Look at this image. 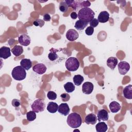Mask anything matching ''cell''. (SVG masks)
I'll return each instance as SVG.
<instances>
[{
    "instance_id": "6da1fadb",
    "label": "cell",
    "mask_w": 132,
    "mask_h": 132,
    "mask_svg": "<svg viewBox=\"0 0 132 132\" xmlns=\"http://www.w3.org/2000/svg\"><path fill=\"white\" fill-rule=\"evenodd\" d=\"M95 13L89 7L81 8L78 12L77 18L79 20L89 23L94 17Z\"/></svg>"
},
{
    "instance_id": "7a4b0ae2",
    "label": "cell",
    "mask_w": 132,
    "mask_h": 132,
    "mask_svg": "<svg viewBox=\"0 0 132 132\" xmlns=\"http://www.w3.org/2000/svg\"><path fill=\"white\" fill-rule=\"evenodd\" d=\"M67 124L69 126L73 128L79 127L82 123V119L80 115L77 112L70 113L67 120Z\"/></svg>"
},
{
    "instance_id": "3957f363",
    "label": "cell",
    "mask_w": 132,
    "mask_h": 132,
    "mask_svg": "<svg viewBox=\"0 0 132 132\" xmlns=\"http://www.w3.org/2000/svg\"><path fill=\"white\" fill-rule=\"evenodd\" d=\"M65 2L68 7H72L75 10H77L79 8L88 7L91 5V3L88 1L65 0Z\"/></svg>"
},
{
    "instance_id": "277c9868",
    "label": "cell",
    "mask_w": 132,
    "mask_h": 132,
    "mask_svg": "<svg viewBox=\"0 0 132 132\" xmlns=\"http://www.w3.org/2000/svg\"><path fill=\"white\" fill-rule=\"evenodd\" d=\"M11 75L15 80L20 81L24 80L26 78V72L25 69L22 66L18 65L13 69L11 72Z\"/></svg>"
},
{
    "instance_id": "5b68a950",
    "label": "cell",
    "mask_w": 132,
    "mask_h": 132,
    "mask_svg": "<svg viewBox=\"0 0 132 132\" xmlns=\"http://www.w3.org/2000/svg\"><path fill=\"white\" fill-rule=\"evenodd\" d=\"M79 65L78 60L74 57L68 58L65 62V68L71 72L76 71L79 68Z\"/></svg>"
},
{
    "instance_id": "8992f818",
    "label": "cell",
    "mask_w": 132,
    "mask_h": 132,
    "mask_svg": "<svg viewBox=\"0 0 132 132\" xmlns=\"http://www.w3.org/2000/svg\"><path fill=\"white\" fill-rule=\"evenodd\" d=\"M32 110L35 112L38 113L44 111L45 108V104L43 100L37 99L35 100L31 105Z\"/></svg>"
},
{
    "instance_id": "52a82bcc",
    "label": "cell",
    "mask_w": 132,
    "mask_h": 132,
    "mask_svg": "<svg viewBox=\"0 0 132 132\" xmlns=\"http://www.w3.org/2000/svg\"><path fill=\"white\" fill-rule=\"evenodd\" d=\"M119 72L121 75L126 74L130 69L129 64L125 61L120 62L118 64Z\"/></svg>"
},
{
    "instance_id": "ba28073f",
    "label": "cell",
    "mask_w": 132,
    "mask_h": 132,
    "mask_svg": "<svg viewBox=\"0 0 132 132\" xmlns=\"http://www.w3.org/2000/svg\"><path fill=\"white\" fill-rule=\"evenodd\" d=\"M65 37L69 41H74L78 38L79 35L76 30L74 29H70L67 31Z\"/></svg>"
},
{
    "instance_id": "9c48e42d",
    "label": "cell",
    "mask_w": 132,
    "mask_h": 132,
    "mask_svg": "<svg viewBox=\"0 0 132 132\" xmlns=\"http://www.w3.org/2000/svg\"><path fill=\"white\" fill-rule=\"evenodd\" d=\"M93 88L94 86L92 82L86 81L82 84V91L86 94H90L92 92Z\"/></svg>"
},
{
    "instance_id": "30bf717a",
    "label": "cell",
    "mask_w": 132,
    "mask_h": 132,
    "mask_svg": "<svg viewBox=\"0 0 132 132\" xmlns=\"http://www.w3.org/2000/svg\"><path fill=\"white\" fill-rule=\"evenodd\" d=\"M18 41L21 45L27 46L30 44L31 40L29 36L26 34H23L19 37Z\"/></svg>"
},
{
    "instance_id": "8fae6325",
    "label": "cell",
    "mask_w": 132,
    "mask_h": 132,
    "mask_svg": "<svg viewBox=\"0 0 132 132\" xmlns=\"http://www.w3.org/2000/svg\"><path fill=\"white\" fill-rule=\"evenodd\" d=\"M46 67L43 63H37L32 67V70L36 73L41 75L46 71Z\"/></svg>"
},
{
    "instance_id": "7c38bea8",
    "label": "cell",
    "mask_w": 132,
    "mask_h": 132,
    "mask_svg": "<svg viewBox=\"0 0 132 132\" xmlns=\"http://www.w3.org/2000/svg\"><path fill=\"white\" fill-rule=\"evenodd\" d=\"M11 55L10 48L8 47L3 46L0 48V57L4 59H6Z\"/></svg>"
},
{
    "instance_id": "4fadbf2b",
    "label": "cell",
    "mask_w": 132,
    "mask_h": 132,
    "mask_svg": "<svg viewBox=\"0 0 132 132\" xmlns=\"http://www.w3.org/2000/svg\"><path fill=\"white\" fill-rule=\"evenodd\" d=\"M70 111V109L68 104L67 103H62L58 106V112L64 116H67Z\"/></svg>"
},
{
    "instance_id": "5bb4252c",
    "label": "cell",
    "mask_w": 132,
    "mask_h": 132,
    "mask_svg": "<svg viewBox=\"0 0 132 132\" xmlns=\"http://www.w3.org/2000/svg\"><path fill=\"white\" fill-rule=\"evenodd\" d=\"M97 120V117L93 113L87 114L85 118V122L87 124L94 125Z\"/></svg>"
},
{
    "instance_id": "9a60e30c",
    "label": "cell",
    "mask_w": 132,
    "mask_h": 132,
    "mask_svg": "<svg viewBox=\"0 0 132 132\" xmlns=\"http://www.w3.org/2000/svg\"><path fill=\"white\" fill-rule=\"evenodd\" d=\"M109 19V14L106 11H103L100 13L97 16L98 22L104 23L108 21Z\"/></svg>"
},
{
    "instance_id": "2e32d148",
    "label": "cell",
    "mask_w": 132,
    "mask_h": 132,
    "mask_svg": "<svg viewBox=\"0 0 132 132\" xmlns=\"http://www.w3.org/2000/svg\"><path fill=\"white\" fill-rule=\"evenodd\" d=\"M108 113L104 109L100 110L97 113V120L100 121H107L108 120Z\"/></svg>"
},
{
    "instance_id": "e0dca14e",
    "label": "cell",
    "mask_w": 132,
    "mask_h": 132,
    "mask_svg": "<svg viewBox=\"0 0 132 132\" xmlns=\"http://www.w3.org/2000/svg\"><path fill=\"white\" fill-rule=\"evenodd\" d=\"M125 98L129 100L132 99V85H129L126 86L123 91Z\"/></svg>"
},
{
    "instance_id": "ac0fdd59",
    "label": "cell",
    "mask_w": 132,
    "mask_h": 132,
    "mask_svg": "<svg viewBox=\"0 0 132 132\" xmlns=\"http://www.w3.org/2000/svg\"><path fill=\"white\" fill-rule=\"evenodd\" d=\"M118 61L117 58L114 57H110L108 58L107 60V65L110 69L113 70L118 64Z\"/></svg>"
},
{
    "instance_id": "d6986e66",
    "label": "cell",
    "mask_w": 132,
    "mask_h": 132,
    "mask_svg": "<svg viewBox=\"0 0 132 132\" xmlns=\"http://www.w3.org/2000/svg\"><path fill=\"white\" fill-rule=\"evenodd\" d=\"M58 106L56 103L51 102H49L47 105V110L49 112L54 113L58 111Z\"/></svg>"
},
{
    "instance_id": "ffe728a7",
    "label": "cell",
    "mask_w": 132,
    "mask_h": 132,
    "mask_svg": "<svg viewBox=\"0 0 132 132\" xmlns=\"http://www.w3.org/2000/svg\"><path fill=\"white\" fill-rule=\"evenodd\" d=\"M20 65L26 70H29L32 67V62L29 59H22L20 62Z\"/></svg>"
},
{
    "instance_id": "44dd1931",
    "label": "cell",
    "mask_w": 132,
    "mask_h": 132,
    "mask_svg": "<svg viewBox=\"0 0 132 132\" xmlns=\"http://www.w3.org/2000/svg\"><path fill=\"white\" fill-rule=\"evenodd\" d=\"M109 109L112 113H116L121 109V105L119 103L116 101L111 102L109 105Z\"/></svg>"
},
{
    "instance_id": "7402d4cb",
    "label": "cell",
    "mask_w": 132,
    "mask_h": 132,
    "mask_svg": "<svg viewBox=\"0 0 132 132\" xmlns=\"http://www.w3.org/2000/svg\"><path fill=\"white\" fill-rule=\"evenodd\" d=\"M97 132H106L107 130V125L104 122H98L95 126Z\"/></svg>"
},
{
    "instance_id": "603a6c76",
    "label": "cell",
    "mask_w": 132,
    "mask_h": 132,
    "mask_svg": "<svg viewBox=\"0 0 132 132\" xmlns=\"http://www.w3.org/2000/svg\"><path fill=\"white\" fill-rule=\"evenodd\" d=\"M11 52L16 57H18L23 53V48L21 45H15L12 49Z\"/></svg>"
},
{
    "instance_id": "cb8c5ba5",
    "label": "cell",
    "mask_w": 132,
    "mask_h": 132,
    "mask_svg": "<svg viewBox=\"0 0 132 132\" xmlns=\"http://www.w3.org/2000/svg\"><path fill=\"white\" fill-rule=\"evenodd\" d=\"M58 50L54 48H52L50 50V52L48 54V58L52 61H55L58 58V55L57 54V52H58Z\"/></svg>"
},
{
    "instance_id": "d4e9b609",
    "label": "cell",
    "mask_w": 132,
    "mask_h": 132,
    "mask_svg": "<svg viewBox=\"0 0 132 132\" xmlns=\"http://www.w3.org/2000/svg\"><path fill=\"white\" fill-rule=\"evenodd\" d=\"M88 23H89L88 22L79 20L76 22L74 26L75 28L77 29V30H83L87 26Z\"/></svg>"
},
{
    "instance_id": "484cf974",
    "label": "cell",
    "mask_w": 132,
    "mask_h": 132,
    "mask_svg": "<svg viewBox=\"0 0 132 132\" xmlns=\"http://www.w3.org/2000/svg\"><path fill=\"white\" fill-rule=\"evenodd\" d=\"M63 87L65 90L68 93L73 92L75 89L74 85L71 82H67L64 85Z\"/></svg>"
},
{
    "instance_id": "4316f807",
    "label": "cell",
    "mask_w": 132,
    "mask_h": 132,
    "mask_svg": "<svg viewBox=\"0 0 132 132\" xmlns=\"http://www.w3.org/2000/svg\"><path fill=\"white\" fill-rule=\"evenodd\" d=\"M73 80L76 86H80L84 80V77L80 75H75L73 78Z\"/></svg>"
},
{
    "instance_id": "83f0119b",
    "label": "cell",
    "mask_w": 132,
    "mask_h": 132,
    "mask_svg": "<svg viewBox=\"0 0 132 132\" xmlns=\"http://www.w3.org/2000/svg\"><path fill=\"white\" fill-rule=\"evenodd\" d=\"M26 118L28 121H33L36 118V114L35 111H29L26 113Z\"/></svg>"
},
{
    "instance_id": "f1b7e54d",
    "label": "cell",
    "mask_w": 132,
    "mask_h": 132,
    "mask_svg": "<svg viewBox=\"0 0 132 132\" xmlns=\"http://www.w3.org/2000/svg\"><path fill=\"white\" fill-rule=\"evenodd\" d=\"M69 7L68 6L67 4L65 2V1H62L60 3L59 6V10L62 12H65L68 11Z\"/></svg>"
},
{
    "instance_id": "f546056e",
    "label": "cell",
    "mask_w": 132,
    "mask_h": 132,
    "mask_svg": "<svg viewBox=\"0 0 132 132\" xmlns=\"http://www.w3.org/2000/svg\"><path fill=\"white\" fill-rule=\"evenodd\" d=\"M47 97L48 99L51 100H55L57 98V94L52 91H50L47 92Z\"/></svg>"
},
{
    "instance_id": "4dcf8cb0",
    "label": "cell",
    "mask_w": 132,
    "mask_h": 132,
    "mask_svg": "<svg viewBox=\"0 0 132 132\" xmlns=\"http://www.w3.org/2000/svg\"><path fill=\"white\" fill-rule=\"evenodd\" d=\"M33 24L35 26H39L41 27L44 25V21L41 19H37L33 22Z\"/></svg>"
},
{
    "instance_id": "1f68e13d",
    "label": "cell",
    "mask_w": 132,
    "mask_h": 132,
    "mask_svg": "<svg viewBox=\"0 0 132 132\" xmlns=\"http://www.w3.org/2000/svg\"><path fill=\"white\" fill-rule=\"evenodd\" d=\"M60 97L61 98V100L62 102H68L69 101L70 96L68 93H64L60 95Z\"/></svg>"
},
{
    "instance_id": "d6a6232c",
    "label": "cell",
    "mask_w": 132,
    "mask_h": 132,
    "mask_svg": "<svg viewBox=\"0 0 132 132\" xmlns=\"http://www.w3.org/2000/svg\"><path fill=\"white\" fill-rule=\"evenodd\" d=\"M94 32V28L91 26H88L85 30V33L88 36H91Z\"/></svg>"
},
{
    "instance_id": "836d02e7",
    "label": "cell",
    "mask_w": 132,
    "mask_h": 132,
    "mask_svg": "<svg viewBox=\"0 0 132 132\" xmlns=\"http://www.w3.org/2000/svg\"><path fill=\"white\" fill-rule=\"evenodd\" d=\"M98 21L97 20V19L95 18H93L90 22H89V24L90 25V26L92 27L93 28L96 27L98 24Z\"/></svg>"
},
{
    "instance_id": "e575fe53",
    "label": "cell",
    "mask_w": 132,
    "mask_h": 132,
    "mask_svg": "<svg viewBox=\"0 0 132 132\" xmlns=\"http://www.w3.org/2000/svg\"><path fill=\"white\" fill-rule=\"evenodd\" d=\"M12 105L14 107H18L21 105V102L18 99H13L11 102Z\"/></svg>"
},
{
    "instance_id": "d590c367",
    "label": "cell",
    "mask_w": 132,
    "mask_h": 132,
    "mask_svg": "<svg viewBox=\"0 0 132 132\" xmlns=\"http://www.w3.org/2000/svg\"><path fill=\"white\" fill-rule=\"evenodd\" d=\"M51 16L49 14H45L43 15V20L44 21H46V22H48L51 20Z\"/></svg>"
},
{
    "instance_id": "8d00e7d4",
    "label": "cell",
    "mask_w": 132,
    "mask_h": 132,
    "mask_svg": "<svg viewBox=\"0 0 132 132\" xmlns=\"http://www.w3.org/2000/svg\"><path fill=\"white\" fill-rule=\"evenodd\" d=\"M70 16L72 19L75 20L77 18V14L75 12H72L70 14Z\"/></svg>"
}]
</instances>
